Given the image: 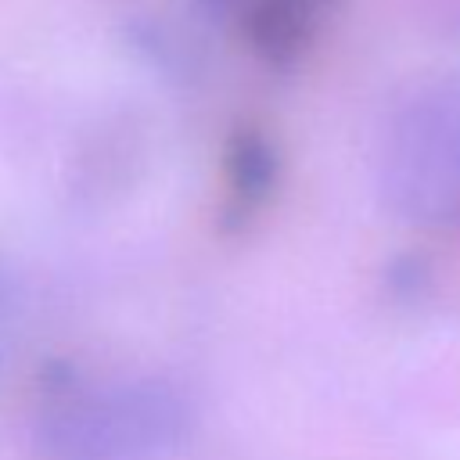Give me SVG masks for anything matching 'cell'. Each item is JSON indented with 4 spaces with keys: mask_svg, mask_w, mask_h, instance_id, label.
<instances>
[{
    "mask_svg": "<svg viewBox=\"0 0 460 460\" xmlns=\"http://www.w3.org/2000/svg\"><path fill=\"white\" fill-rule=\"evenodd\" d=\"M183 431V402L158 381L97 385L43 420L50 460H155Z\"/></svg>",
    "mask_w": 460,
    "mask_h": 460,
    "instance_id": "6da1fadb",
    "label": "cell"
},
{
    "mask_svg": "<svg viewBox=\"0 0 460 460\" xmlns=\"http://www.w3.org/2000/svg\"><path fill=\"white\" fill-rule=\"evenodd\" d=\"M388 183L395 201L420 219L460 216V101L431 97L395 122Z\"/></svg>",
    "mask_w": 460,
    "mask_h": 460,
    "instance_id": "7a4b0ae2",
    "label": "cell"
},
{
    "mask_svg": "<svg viewBox=\"0 0 460 460\" xmlns=\"http://www.w3.org/2000/svg\"><path fill=\"white\" fill-rule=\"evenodd\" d=\"M244 32L270 61L298 58L323 25L327 0H241Z\"/></svg>",
    "mask_w": 460,
    "mask_h": 460,
    "instance_id": "3957f363",
    "label": "cell"
},
{
    "mask_svg": "<svg viewBox=\"0 0 460 460\" xmlns=\"http://www.w3.org/2000/svg\"><path fill=\"white\" fill-rule=\"evenodd\" d=\"M14 327H18V298H14L11 280L0 273V356H4V349L11 345Z\"/></svg>",
    "mask_w": 460,
    "mask_h": 460,
    "instance_id": "277c9868",
    "label": "cell"
}]
</instances>
